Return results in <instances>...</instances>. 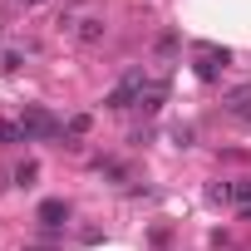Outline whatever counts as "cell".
<instances>
[{
  "label": "cell",
  "instance_id": "1",
  "mask_svg": "<svg viewBox=\"0 0 251 251\" xmlns=\"http://www.w3.org/2000/svg\"><path fill=\"white\" fill-rule=\"evenodd\" d=\"M143 89H148V74L143 69H128L113 89H108V99H103V108H113V113H123V108H138V99H143Z\"/></svg>",
  "mask_w": 251,
  "mask_h": 251
},
{
  "label": "cell",
  "instance_id": "2",
  "mask_svg": "<svg viewBox=\"0 0 251 251\" xmlns=\"http://www.w3.org/2000/svg\"><path fill=\"white\" fill-rule=\"evenodd\" d=\"M20 128H25V143H54V138H64V123L54 113H45V108H25Z\"/></svg>",
  "mask_w": 251,
  "mask_h": 251
},
{
  "label": "cell",
  "instance_id": "3",
  "mask_svg": "<svg viewBox=\"0 0 251 251\" xmlns=\"http://www.w3.org/2000/svg\"><path fill=\"white\" fill-rule=\"evenodd\" d=\"M222 69H226V50H217V45H197V79L212 84V79H222Z\"/></svg>",
  "mask_w": 251,
  "mask_h": 251
},
{
  "label": "cell",
  "instance_id": "4",
  "mask_svg": "<svg viewBox=\"0 0 251 251\" xmlns=\"http://www.w3.org/2000/svg\"><path fill=\"white\" fill-rule=\"evenodd\" d=\"M35 217H40V226L54 236V226H59V222H69V202H64V197H50V202H40V212H35Z\"/></svg>",
  "mask_w": 251,
  "mask_h": 251
},
{
  "label": "cell",
  "instance_id": "5",
  "mask_svg": "<svg viewBox=\"0 0 251 251\" xmlns=\"http://www.w3.org/2000/svg\"><path fill=\"white\" fill-rule=\"evenodd\" d=\"M69 30H74L79 45H99V40H103V20H94V15H89V20H74Z\"/></svg>",
  "mask_w": 251,
  "mask_h": 251
},
{
  "label": "cell",
  "instance_id": "6",
  "mask_svg": "<svg viewBox=\"0 0 251 251\" xmlns=\"http://www.w3.org/2000/svg\"><path fill=\"white\" fill-rule=\"evenodd\" d=\"M163 99H168V84H163V79H148V89H143L138 108H143V113H158V108H163Z\"/></svg>",
  "mask_w": 251,
  "mask_h": 251
},
{
  "label": "cell",
  "instance_id": "7",
  "mask_svg": "<svg viewBox=\"0 0 251 251\" xmlns=\"http://www.w3.org/2000/svg\"><path fill=\"white\" fill-rule=\"evenodd\" d=\"M231 202H236L241 212H251V177H241V182H231Z\"/></svg>",
  "mask_w": 251,
  "mask_h": 251
},
{
  "label": "cell",
  "instance_id": "8",
  "mask_svg": "<svg viewBox=\"0 0 251 251\" xmlns=\"http://www.w3.org/2000/svg\"><path fill=\"white\" fill-rule=\"evenodd\" d=\"M35 177H40V163H35V158H25V163L15 168V182H20V187H30Z\"/></svg>",
  "mask_w": 251,
  "mask_h": 251
},
{
  "label": "cell",
  "instance_id": "9",
  "mask_svg": "<svg viewBox=\"0 0 251 251\" xmlns=\"http://www.w3.org/2000/svg\"><path fill=\"white\" fill-rule=\"evenodd\" d=\"M0 143H25V128L20 123H0Z\"/></svg>",
  "mask_w": 251,
  "mask_h": 251
},
{
  "label": "cell",
  "instance_id": "10",
  "mask_svg": "<svg viewBox=\"0 0 251 251\" xmlns=\"http://www.w3.org/2000/svg\"><path fill=\"white\" fill-rule=\"evenodd\" d=\"M99 173L113 177V182H128V168H123V163H99Z\"/></svg>",
  "mask_w": 251,
  "mask_h": 251
},
{
  "label": "cell",
  "instance_id": "11",
  "mask_svg": "<svg viewBox=\"0 0 251 251\" xmlns=\"http://www.w3.org/2000/svg\"><path fill=\"white\" fill-rule=\"evenodd\" d=\"M79 133H89V113H74L69 118V138H79Z\"/></svg>",
  "mask_w": 251,
  "mask_h": 251
},
{
  "label": "cell",
  "instance_id": "12",
  "mask_svg": "<svg viewBox=\"0 0 251 251\" xmlns=\"http://www.w3.org/2000/svg\"><path fill=\"white\" fill-rule=\"evenodd\" d=\"M231 118H236V123H246V128H251V108H246V103H236V108H231Z\"/></svg>",
  "mask_w": 251,
  "mask_h": 251
},
{
  "label": "cell",
  "instance_id": "13",
  "mask_svg": "<svg viewBox=\"0 0 251 251\" xmlns=\"http://www.w3.org/2000/svg\"><path fill=\"white\" fill-rule=\"evenodd\" d=\"M20 5H40V0H20Z\"/></svg>",
  "mask_w": 251,
  "mask_h": 251
}]
</instances>
